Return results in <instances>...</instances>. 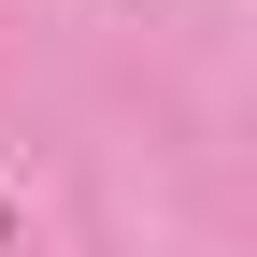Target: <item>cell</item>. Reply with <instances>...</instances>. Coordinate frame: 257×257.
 <instances>
[{
  "mask_svg": "<svg viewBox=\"0 0 257 257\" xmlns=\"http://www.w3.org/2000/svg\"><path fill=\"white\" fill-rule=\"evenodd\" d=\"M0 243H15V200H0Z\"/></svg>",
  "mask_w": 257,
  "mask_h": 257,
  "instance_id": "cell-1",
  "label": "cell"
}]
</instances>
